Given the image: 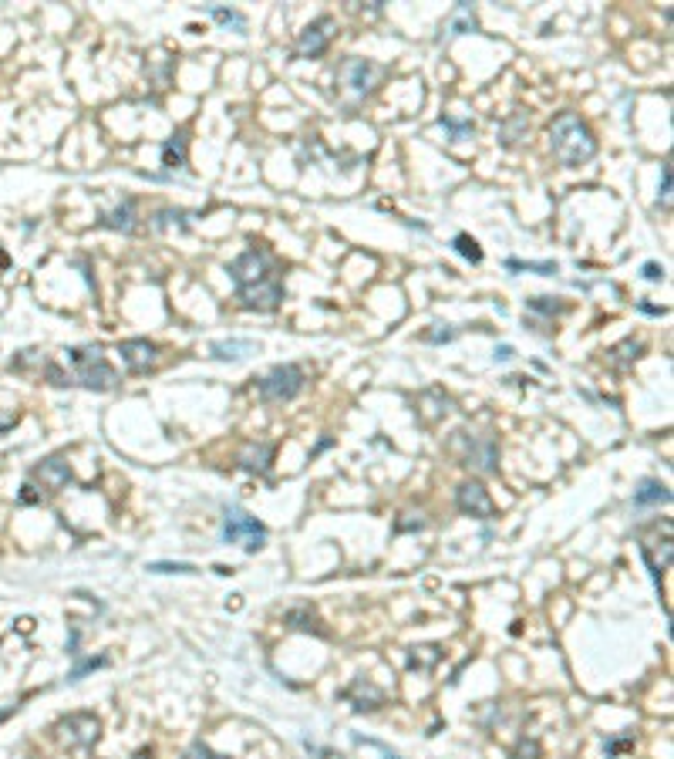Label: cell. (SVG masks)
I'll list each match as a JSON object with an SVG mask.
<instances>
[{
	"mask_svg": "<svg viewBox=\"0 0 674 759\" xmlns=\"http://www.w3.org/2000/svg\"><path fill=\"white\" fill-rule=\"evenodd\" d=\"M230 280L240 307L247 311H260L270 314L277 311L283 301V280H280V267L270 257V250L260 243H249L233 263H230Z\"/></svg>",
	"mask_w": 674,
	"mask_h": 759,
	"instance_id": "obj_1",
	"label": "cell"
},
{
	"mask_svg": "<svg viewBox=\"0 0 674 759\" xmlns=\"http://www.w3.org/2000/svg\"><path fill=\"white\" fill-rule=\"evenodd\" d=\"M546 135H550L553 156H557L567 169H577V166H584V162H590L597 156V139H594L590 125H586L577 112H560V115L550 122Z\"/></svg>",
	"mask_w": 674,
	"mask_h": 759,
	"instance_id": "obj_2",
	"label": "cell"
},
{
	"mask_svg": "<svg viewBox=\"0 0 674 759\" xmlns=\"http://www.w3.org/2000/svg\"><path fill=\"white\" fill-rule=\"evenodd\" d=\"M64 365L72 368V385L91 388V392H112L118 388V371L108 365L102 348H64Z\"/></svg>",
	"mask_w": 674,
	"mask_h": 759,
	"instance_id": "obj_3",
	"label": "cell"
},
{
	"mask_svg": "<svg viewBox=\"0 0 674 759\" xmlns=\"http://www.w3.org/2000/svg\"><path fill=\"white\" fill-rule=\"evenodd\" d=\"M55 739L64 749H91L102 739V719L95 712H68L55 722Z\"/></svg>",
	"mask_w": 674,
	"mask_h": 759,
	"instance_id": "obj_4",
	"label": "cell"
},
{
	"mask_svg": "<svg viewBox=\"0 0 674 759\" xmlns=\"http://www.w3.org/2000/svg\"><path fill=\"white\" fill-rule=\"evenodd\" d=\"M223 541L240 543L247 554H257L266 543V526L257 516H249L247 510H240V507H226V513H223Z\"/></svg>",
	"mask_w": 674,
	"mask_h": 759,
	"instance_id": "obj_5",
	"label": "cell"
},
{
	"mask_svg": "<svg viewBox=\"0 0 674 759\" xmlns=\"http://www.w3.org/2000/svg\"><path fill=\"white\" fill-rule=\"evenodd\" d=\"M452 449L459 453L462 466L476 469V473H496L499 469V446L493 436H466V432H455Z\"/></svg>",
	"mask_w": 674,
	"mask_h": 759,
	"instance_id": "obj_6",
	"label": "cell"
},
{
	"mask_svg": "<svg viewBox=\"0 0 674 759\" xmlns=\"http://www.w3.org/2000/svg\"><path fill=\"white\" fill-rule=\"evenodd\" d=\"M304 385H308V375L300 365H277L260 379V398L264 402H291L304 392Z\"/></svg>",
	"mask_w": 674,
	"mask_h": 759,
	"instance_id": "obj_7",
	"label": "cell"
},
{
	"mask_svg": "<svg viewBox=\"0 0 674 759\" xmlns=\"http://www.w3.org/2000/svg\"><path fill=\"white\" fill-rule=\"evenodd\" d=\"M455 507L466 513V516H476V520H493L496 516V503H493L489 490L479 480L462 482L455 490Z\"/></svg>",
	"mask_w": 674,
	"mask_h": 759,
	"instance_id": "obj_8",
	"label": "cell"
},
{
	"mask_svg": "<svg viewBox=\"0 0 674 759\" xmlns=\"http://www.w3.org/2000/svg\"><path fill=\"white\" fill-rule=\"evenodd\" d=\"M334 17H317L314 24L300 30V38H297V58H321L324 51H327V44L334 38Z\"/></svg>",
	"mask_w": 674,
	"mask_h": 759,
	"instance_id": "obj_9",
	"label": "cell"
},
{
	"mask_svg": "<svg viewBox=\"0 0 674 759\" xmlns=\"http://www.w3.org/2000/svg\"><path fill=\"white\" fill-rule=\"evenodd\" d=\"M382 74H384L382 64H375V61L367 58H344V64H341V81L351 88L354 95H367L371 88L378 85Z\"/></svg>",
	"mask_w": 674,
	"mask_h": 759,
	"instance_id": "obj_10",
	"label": "cell"
},
{
	"mask_svg": "<svg viewBox=\"0 0 674 759\" xmlns=\"http://www.w3.org/2000/svg\"><path fill=\"white\" fill-rule=\"evenodd\" d=\"M118 358H122V365L129 368L132 375H146L159 362V348L148 337H132V341H122L118 345Z\"/></svg>",
	"mask_w": 674,
	"mask_h": 759,
	"instance_id": "obj_11",
	"label": "cell"
},
{
	"mask_svg": "<svg viewBox=\"0 0 674 759\" xmlns=\"http://www.w3.org/2000/svg\"><path fill=\"white\" fill-rule=\"evenodd\" d=\"M30 480L41 482L47 493H61L72 482V466H68L64 456H47V459H41L38 466L30 469Z\"/></svg>",
	"mask_w": 674,
	"mask_h": 759,
	"instance_id": "obj_12",
	"label": "cell"
},
{
	"mask_svg": "<svg viewBox=\"0 0 674 759\" xmlns=\"http://www.w3.org/2000/svg\"><path fill=\"white\" fill-rule=\"evenodd\" d=\"M236 463H240V469H247V473H266L270 463H274V446L270 442H247Z\"/></svg>",
	"mask_w": 674,
	"mask_h": 759,
	"instance_id": "obj_13",
	"label": "cell"
},
{
	"mask_svg": "<svg viewBox=\"0 0 674 759\" xmlns=\"http://www.w3.org/2000/svg\"><path fill=\"white\" fill-rule=\"evenodd\" d=\"M344 699H351L354 702V712H367V709H378L384 699V692L378 686H371V682H365V678H358L348 692H344Z\"/></svg>",
	"mask_w": 674,
	"mask_h": 759,
	"instance_id": "obj_14",
	"label": "cell"
},
{
	"mask_svg": "<svg viewBox=\"0 0 674 759\" xmlns=\"http://www.w3.org/2000/svg\"><path fill=\"white\" fill-rule=\"evenodd\" d=\"M102 226H108V230H122V234H132V230H135V203H132V200H125V203L118 206V209L105 213Z\"/></svg>",
	"mask_w": 674,
	"mask_h": 759,
	"instance_id": "obj_15",
	"label": "cell"
},
{
	"mask_svg": "<svg viewBox=\"0 0 674 759\" xmlns=\"http://www.w3.org/2000/svg\"><path fill=\"white\" fill-rule=\"evenodd\" d=\"M671 493H668V486L658 480H645L637 486V493H634V507H654V503H668Z\"/></svg>",
	"mask_w": 674,
	"mask_h": 759,
	"instance_id": "obj_16",
	"label": "cell"
},
{
	"mask_svg": "<svg viewBox=\"0 0 674 759\" xmlns=\"http://www.w3.org/2000/svg\"><path fill=\"white\" fill-rule=\"evenodd\" d=\"M253 351H257V345L253 341H240V337H233V341H213V354L223 358V362H240V358H247Z\"/></svg>",
	"mask_w": 674,
	"mask_h": 759,
	"instance_id": "obj_17",
	"label": "cell"
},
{
	"mask_svg": "<svg viewBox=\"0 0 674 759\" xmlns=\"http://www.w3.org/2000/svg\"><path fill=\"white\" fill-rule=\"evenodd\" d=\"M162 166L165 169H182L186 166V135L176 132L173 139H165V146H162Z\"/></svg>",
	"mask_w": 674,
	"mask_h": 759,
	"instance_id": "obj_18",
	"label": "cell"
},
{
	"mask_svg": "<svg viewBox=\"0 0 674 759\" xmlns=\"http://www.w3.org/2000/svg\"><path fill=\"white\" fill-rule=\"evenodd\" d=\"M283 625L293 631H314V635H324L321 628H317V614L310 611V608H293V611L283 614Z\"/></svg>",
	"mask_w": 674,
	"mask_h": 759,
	"instance_id": "obj_19",
	"label": "cell"
},
{
	"mask_svg": "<svg viewBox=\"0 0 674 759\" xmlns=\"http://www.w3.org/2000/svg\"><path fill=\"white\" fill-rule=\"evenodd\" d=\"M466 30H476V14H472L469 4H459V7H455V14L449 17V24H445V38L466 34Z\"/></svg>",
	"mask_w": 674,
	"mask_h": 759,
	"instance_id": "obj_20",
	"label": "cell"
},
{
	"mask_svg": "<svg viewBox=\"0 0 674 759\" xmlns=\"http://www.w3.org/2000/svg\"><path fill=\"white\" fill-rule=\"evenodd\" d=\"M452 247H455V253H459V257H466L469 263H483V247H479V243H476V240H472L469 234H459V236H455Z\"/></svg>",
	"mask_w": 674,
	"mask_h": 759,
	"instance_id": "obj_21",
	"label": "cell"
},
{
	"mask_svg": "<svg viewBox=\"0 0 674 759\" xmlns=\"http://www.w3.org/2000/svg\"><path fill=\"white\" fill-rule=\"evenodd\" d=\"M206 14L216 17L223 28H236V30H247V17L240 11H226V7H206Z\"/></svg>",
	"mask_w": 674,
	"mask_h": 759,
	"instance_id": "obj_22",
	"label": "cell"
},
{
	"mask_svg": "<svg viewBox=\"0 0 674 759\" xmlns=\"http://www.w3.org/2000/svg\"><path fill=\"white\" fill-rule=\"evenodd\" d=\"M506 270H529V274H557V263H553V260H543V263H533V260H506Z\"/></svg>",
	"mask_w": 674,
	"mask_h": 759,
	"instance_id": "obj_23",
	"label": "cell"
},
{
	"mask_svg": "<svg viewBox=\"0 0 674 759\" xmlns=\"http://www.w3.org/2000/svg\"><path fill=\"white\" fill-rule=\"evenodd\" d=\"M529 311H540L546 318H553V314H563V304H553V297H533Z\"/></svg>",
	"mask_w": 674,
	"mask_h": 759,
	"instance_id": "obj_24",
	"label": "cell"
},
{
	"mask_svg": "<svg viewBox=\"0 0 674 759\" xmlns=\"http://www.w3.org/2000/svg\"><path fill=\"white\" fill-rule=\"evenodd\" d=\"M182 759H230V756H223V753H216V749H209L206 743H192Z\"/></svg>",
	"mask_w": 674,
	"mask_h": 759,
	"instance_id": "obj_25",
	"label": "cell"
},
{
	"mask_svg": "<svg viewBox=\"0 0 674 759\" xmlns=\"http://www.w3.org/2000/svg\"><path fill=\"white\" fill-rule=\"evenodd\" d=\"M148 570L152 574H196L192 564H165V560L162 564H148Z\"/></svg>",
	"mask_w": 674,
	"mask_h": 759,
	"instance_id": "obj_26",
	"label": "cell"
},
{
	"mask_svg": "<svg viewBox=\"0 0 674 759\" xmlns=\"http://www.w3.org/2000/svg\"><path fill=\"white\" fill-rule=\"evenodd\" d=\"M455 331L452 328H442V324H435V331H425L422 335V341H428V345H445V341H452Z\"/></svg>",
	"mask_w": 674,
	"mask_h": 759,
	"instance_id": "obj_27",
	"label": "cell"
},
{
	"mask_svg": "<svg viewBox=\"0 0 674 759\" xmlns=\"http://www.w3.org/2000/svg\"><path fill=\"white\" fill-rule=\"evenodd\" d=\"M102 665H105V658H88V661H81V665H78V669L68 675V682H78V678H81L85 672H91V669H102Z\"/></svg>",
	"mask_w": 674,
	"mask_h": 759,
	"instance_id": "obj_28",
	"label": "cell"
},
{
	"mask_svg": "<svg viewBox=\"0 0 674 759\" xmlns=\"http://www.w3.org/2000/svg\"><path fill=\"white\" fill-rule=\"evenodd\" d=\"M661 203H671V166L661 169Z\"/></svg>",
	"mask_w": 674,
	"mask_h": 759,
	"instance_id": "obj_29",
	"label": "cell"
},
{
	"mask_svg": "<svg viewBox=\"0 0 674 759\" xmlns=\"http://www.w3.org/2000/svg\"><path fill=\"white\" fill-rule=\"evenodd\" d=\"M21 503H41V493H38V486L24 482V486H21Z\"/></svg>",
	"mask_w": 674,
	"mask_h": 759,
	"instance_id": "obj_30",
	"label": "cell"
},
{
	"mask_svg": "<svg viewBox=\"0 0 674 759\" xmlns=\"http://www.w3.org/2000/svg\"><path fill=\"white\" fill-rule=\"evenodd\" d=\"M628 746H630L628 736H624V739H611V743H603V753H607V756H617V753L628 749Z\"/></svg>",
	"mask_w": 674,
	"mask_h": 759,
	"instance_id": "obj_31",
	"label": "cell"
},
{
	"mask_svg": "<svg viewBox=\"0 0 674 759\" xmlns=\"http://www.w3.org/2000/svg\"><path fill=\"white\" fill-rule=\"evenodd\" d=\"M641 274H645V280H661V277H664V270H661L658 263H645V267H641Z\"/></svg>",
	"mask_w": 674,
	"mask_h": 759,
	"instance_id": "obj_32",
	"label": "cell"
},
{
	"mask_svg": "<svg viewBox=\"0 0 674 759\" xmlns=\"http://www.w3.org/2000/svg\"><path fill=\"white\" fill-rule=\"evenodd\" d=\"M513 354H516V351L510 348V345H499V348H496V362H510Z\"/></svg>",
	"mask_w": 674,
	"mask_h": 759,
	"instance_id": "obj_33",
	"label": "cell"
},
{
	"mask_svg": "<svg viewBox=\"0 0 674 759\" xmlns=\"http://www.w3.org/2000/svg\"><path fill=\"white\" fill-rule=\"evenodd\" d=\"M425 520H398V530H422Z\"/></svg>",
	"mask_w": 674,
	"mask_h": 759,
	"instance_id": "obj_34",
	"label": "cell"
},
{
	"mask_svg": "<svg viewBox=\"0 0 674 759\" xmlns=\"http://www.w3.org/2000/svg\"><path fill=\"white\" fill-rule=\"evenodd\" d=\"M14 422H17V415H7V419H0V432H7V429H11Z\"/></svg>",
	"mask_w": 674,
	"mask_h": 759,
	"instance_id": "obj_35",
	"label": "cell"
},
{
	"mask_svg": "<svg viewBox=\"0 0 674 759\" xmlns=\"http://www.w3.org/2000/svg\"><path fill=\"white\" fill-rule=\"evenodd\" d=\"M132 759H156V753H152V749H139Z\"/></svg>",
	"mask_w": 674,
	"mask_h": 759,
	"instance_id": "obj_36",
	"label": "cell"
},
{
	"mask_svg": "<svg viewBox=\"0 0 674 759\" xmlns=\"http://www.w3.org/2000/svg\"><path fill=\"white\" fill-rule=\"evenodd\" d=\"M7 267H11V257H7V253H4V250H0V274H4V270H7Z\"/></svg>",
	"mask_w": 674,
	"mask_h": 759,
	"instance_id": "obj_37",
	"label": "cell"
},
{
	"mask_svg": "<svg viewBox=\"0 0 674 759\" xmlns=\"http://www.w3.org/2000/svg\"><path fill=\"white\" fill-rule=\"evenodd\" d=\"M384 759H401V756H395V753H384Z\"/></svg>",
	"mask_w": 674,
	"mask_h": 759,
	"instance_id": "obj_38",
	"label": "cell"
}]
</instances>
